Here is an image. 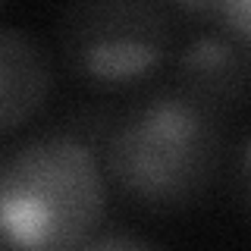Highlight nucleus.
Here are the masks:
<instances>
[{
    "instance_id": "obj_1",
    "label": "nucleus",
    "mask_w": 251,
    "mask_h": 251,
    "mask_svg": "<svg viewBox=\"0 0 251 251\" xmlns=\"http://www.w3.org/2000/svg\"><path fill=\"white\" fill-rule=\"evenodd\" d=\"M223 148V113L170 82L116 113L98 154L107 182L138 207L167 214L210 192Z\"/></svg>"
},
{
    "instance_id": "obj_2",
    "label": "nucleus",
    "mask_w": 251,
    "mask_h": 251,
    "mask_svg": "<svg viewBox=\"0 0 251 251\" xmlns=\"http://www.w3.org/2000/svg\"><path fill=\"white\" fill-rule=\"evenodd\" d=\"M100 154L66 129H50L0 154V248H82L104 223Z\"/></svg>"
},
{
    "instance_id": "obj_6",
    "label": "nucleus",
    "mask_w": 251,
    "mask_h": 251,
    "mask_svg": "<svg viewBox=\"0 0 251 251\" xmlns=\"http://www.w3.org/2000/svg\"><path fill=\"white\" fill-rule=\"evenodd\" d=\"M232 198L242 214L251 220V135L235 148L232 157Z\"/></svg>"
},
{
    "instance_id": "obj_3",
    "label": "nucleus",
    "mask_w": 251,
    "mask_h": 251,
    "mask_svg": "<svg viewBox=\"0 0 251 251\" xmlns=\"http://www.w3.org/2000/svg\"><path fill=\"white\" fill-rule=\"evenodd\" d=\"M176 41L163 0H69L57 44L66 69L91 88H129L167 63Z\"/></svg>"
},
{
    "instance_id": "obj_5",
    "label": "nucleus",
    "mask_w": 251,
    "mask_h": 251,
    "mask_svg": "<svg viewBox=\"0 0 251 251\" xmlns=\"http://www.w3.org/2000/svg\"><path fill=\"white\" fill-rule=\"evenodd\" d=\"M50 91L53 63L47 47L25 28L0 25V135L35 120Z\"/></svg>"
},
{
    "instance_id": "obj_8",
    "label": "nucleus",
    "mask_w": 251,
    "mask_h": 251,
    "mask_svg": "<svg viewBox=\"0 0 251 251\" xmlns=\"http://www.w3.org/2000/svg\"><path fill=\"white\" fill-rule=\"evenodd\" d=\"M154 242L148 235H138V232H129V229H120V226H104L100 223L98 229L88 235L82 248H151Z\"/></svg>"
},
{
    "instance_id": "obj_4",
    "label": "nucleus",
    "mask_w": 251,
    "mask_h": 251,
    "mask_svg": "<svg viewBox=\"0 0 251 251\" xmlns=\"http://www.w3.org/2000/svg\"><path fill=\"white\" fill-rule=\"evenodd\" d=\"M173 82L220 113L245 107L251 104V44L220 25L201 31L179 47Z\"/></svg>"
},
{
    "instance_id": "obj_7",
    "label": "nucleus",
    "mask_w": 251,
    "mask_h": 251,
    "mask_svg": "<svg viewBox=\"0 0 251 251\" xmlns=\"http://www.w3.org/2000/svg\"><path fill=\"white\" fill-rule=\"evenodd\" d=\"M217 25L251 44V0H217Z\"/></svg>"
},
{
    "instance_id": "obj_9",
    "label": "nucleus",
    "mask_w": 251,
    "mask_h": 251,
    "mask_svg": "<svg viewBox=\"0 0 251 251\" xmlns=\"http://www.w3.org/2000/svg\"><path fill=\"white\" fill-rule=\"evenodd\" d=\"M173 13H182L188 19L214 22L217 25V0H163Z\"/></svg>"
}]
</instances>
